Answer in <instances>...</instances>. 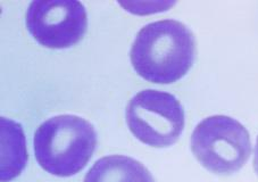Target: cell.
<instances>
[{
  "mask_svg": "<svg viewBox=\"0 0 258 182\" xmlns=\"http://www.w3.org/2000/svg\"><path fill=\"white\" fill-rule=\"evenodd\" d=\"M2 182L20 175L28 161L24 133L20 124L2 117Z\"/></svg>",
  "mask_w": 258,
  "mask_h": 182,
  "instance_id": "7",
  "label": "cell"
},
{
  "mask_svg": "<svg viewBox=\"0 0 258 182\" xmlns=\"http://www.w3.org/2000/svg\"><path fill=\"white\" fill-rule=\"evenodd\" d=\"M127 127L138 140L151 147L165 148L179 140L184 129V109L175 96L146 89L128 101Z\"/></svg>",
  "mask_w": 258,
  "mask_h": 182,
  "instance_id": "4",
  "label": "cell"
},
{
  "mask_svg": "<svg viewBox=\"0 0 258 182\" xmlns=\"http://www.w3.org/2000/svg\"><path fill=\"white\" fill-rule=\"evenodd\" d=\"M196 57V41L186 25L162 20L145 25L136 35L130 51L133 69L153 83L168 84L189 72Z\"/></svg>",
  "mask_w": 258,
  "mask_h": 182,
  "instance_id": "1",
  "label": "cell"
},
{
  "mask_svg": "<svg viewBox=\"0 0 258 182\" xmlns=\"http://www.w3.org/2000/svg\"><path fill=\"white\" fill-rule=\"evenodd\" d=\"M191 150L207 171L231 175L241 170L250 157L251 140L247 129L237 119L214 115L195 128Z\"/></svg>",
  "mask_w": 258,
  "mask_h": 182,
  "instance_id": "3",
  "label": "cell"
},
{
  "mask_svg": "<svg viewBox=\"0 0 258 182\" xmlns=\"http://www.w3.org/2000/svg\"><path fill=\"white\" fill-rule=\"evenodd\" d=\"M34 156L44 171L72 176L82 171L97 147V133L87 119L59 115L40 126L33 140Z\"/></svg>",
  "mask_w": 258,
  "mask_h": 182,
  "instance_id": "2",
  "label": "cell"
},
{
  "mask_svg": "<svg viewBox=\"0 0 258 182\" xmlns=\"http://www.w3.org/2000/svg\"><path fill=\"white\" fill-rule=\"evenodd\" d=\"M25 23L41 46L63 49L83 38L88 17L82 3L75 0H35L29 5Z\"/></svg>",
  "mask_w": 258,
  "mask_h": 182,
  "instance_id": "5",
  "label": "cell"
},
{
  "mask_svg": "<svg viewBox=\"0 0 258 182\" xmlns=\"http://www.w3.org/2000/svg\"><path fill=\"white\" fill-rule=\"evenodd\" d=\"M253 168L258 175V137L256 140V147H255V155H253Z\"/></svg>",
  "mask_w": 258,
  "mask_h": 182,
  "instance_id": "8",
  "label": "cell"
},
{
  "mask_svg": "<svg viewBox=\"0 0 258 182\" xmlns=\"http://www.w3.org/2000/svg\"><path fill=\"white\" fill-rule=\"evenodd\" d=\"M83 182H155L140 162L123 155H110L93 164Z\"/></svg>",
  "mask_w": 258,
  "mask_h": 182,
  "instance_id": "6",
  "label": "cell"
}]
</instances>
